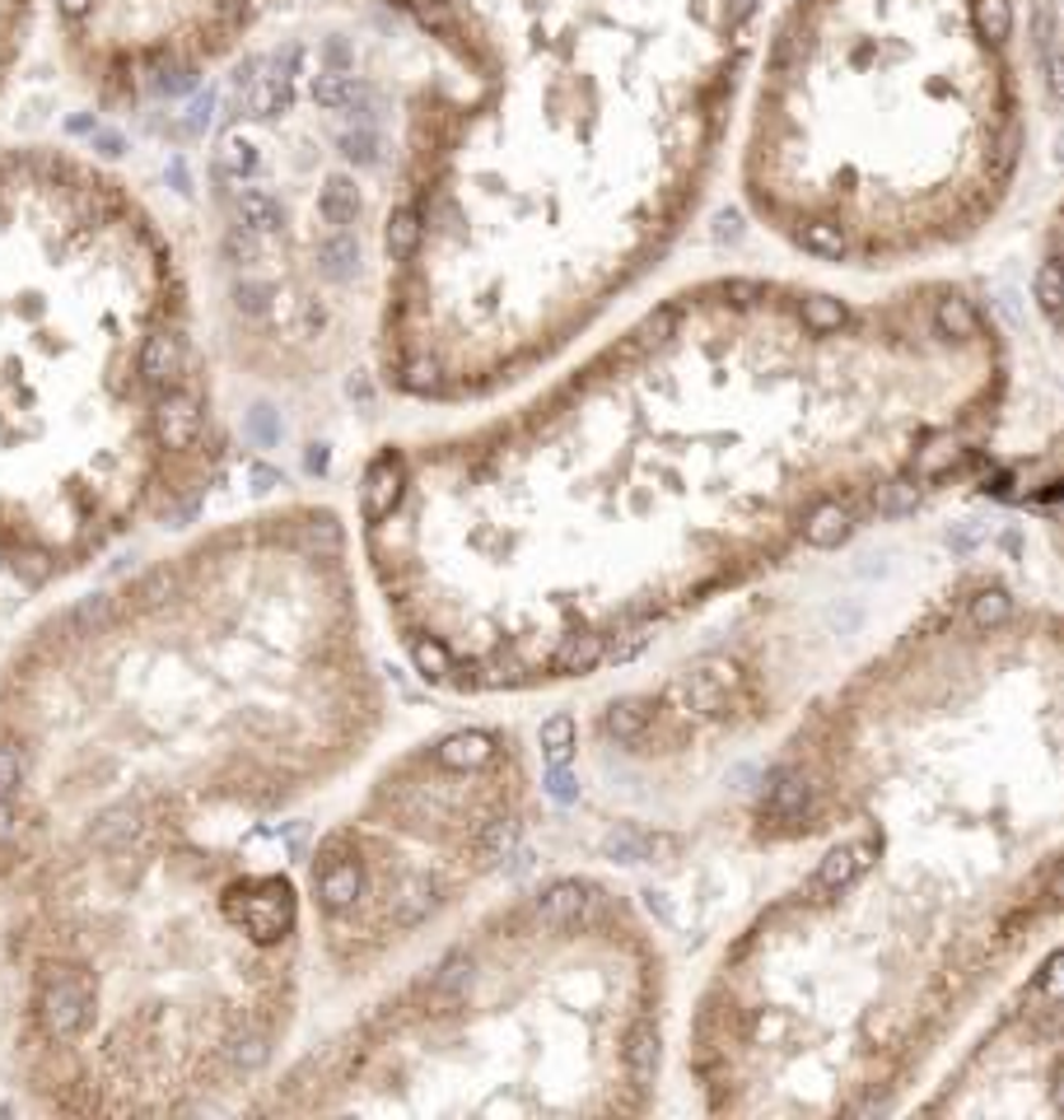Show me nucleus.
I'll use <instances>...</instances> for the list:
<instances>
[{"label":"nucleus","instance_id":"f257e3e1","mask_svg":"<svg viewBox=\"0 0 1064 1120\" xmlns=\"http://www.w3.org/2000/svg\"><path fill=\"white\" fill-rule=\"evenodd\" d=\"M374 5L472 80L416 103L388 300V378L453 397L565 337L682 224L761 0Z\"/></svg>","mask_w":1064,"mask_h":1120},{"label":"nucleus","instance_id":"f03ea898","mask_svg":"<svg viewBox=\"0 0 1064 1120\" xmlns=\"http://www.w3.org/2000/svg\"><path fill=\"white\" fill-rule=\"evenodd\" d=\"M1018 0H784L747 191L798 253L878 261L990 220L1022 160Z\"/></svg>","mask_w":1064,"mask_h":1120},{"label":"nucleus","instance_id":"7ed1b4c3","mask_svg":"<svg viewBox=\"0 0 1064 1120\" xmlns=\"http://www.w3.org/2000/svg\"><path fill=\"white\" fill-rule=\"evenodd\" d=\"M276 0H51L57 38L103 103L183 98L248 38Z\"/></svg>","mask_w":1064,"mask_h":1120},{"label":"nucleus","instance_id":"20e7f679","mask_svg":"<svg viewBox=\"0 0 1064 1120\" xmlns=\"http://www.w3.org/2000/svg\"><path fill=\"white\" fill-rule=\"evenodd\" d=\"M364 891V873L346 850V836H327L318 845V864H313V901L323 915H346Z\"/></svg>","mask_w":1064,"mask_h":1120},{"label":"nucleus","instance_id":"39448f33","mask_svg":"<svg viewBox=\"0 0 1064 1120\" xmlns=\"http://www.w3.org/2000/svg\"><path fill=\"white\" fill-rule=\"evenodd\" d=\"M734 687H738V668L728 658L710 654L682 677V700H687V710L701 714V720H720V714L728 710V691Z\"/></svg>","mask_w":1064,"mask_h":1120},{"label":"nucleus","instance_id":"423d86ee","mask_svg":"<svg viewBox=\"0 0 1064 1120\" xmlns=\"http://www.w3.org/2000/svg\"><path fill=\"white\" fill-rule=\"evenodd\" d=\"M874 854H878V840H874V836L841 840L835 850L822 854V864H817V873H812V887L827 891V897H841V891H845L854 878H860L868 864H874Z\"/></svg>","mask_w":1064,"mask_h":1120},{"label":"nucleus","instance_id":"0eeeda50","mask_svg":"<svg viewBox=\"0 0 1064 1120\" xmlns=\"http://www.w3.org/2000/svg\"><path fill=\"white\" fill-rule=\"evenodd\" d=\"M808 803H812V790H808V780H804V770H798V766L765 770V780H761V813L771 821H804Z\"/></svg>","mask_w":1064,"mask_h":1120},{"label":"nucleus","instance_id":"6e6552de","mask_svg":"<svg viewBox=\"0 0 1064 1120\" xmlns=\"http://www.w3.org/2000/svg\"><path fill=\"white\" fill-rule=\"evenodd\" d=\"M33 14H38V0H0V90H5L10 70L24 57Z\"/></svg>","mask_w":1064,"mask_h":1120},{"label":"nucleus","instance_id":"1a4fd4ad","mask_svg":"<svg viewBox=\"0 0 1064 1120\" xmlns=\"http://www.w3.org/2000/svg\"><path fill=\"white\" fill-rule=\"evenodd\" d=\"M850 528H854V504H845V500H827V504H817V510L804 518V541L808 547H817V551H831V547H841V541L850 537Z\"/></svg>","mask_w":1064,"mask_h":1120},{"label":"nucleus","instance_id":"9d476101","mask_svg":"<svg viewBox=\"0 0 1064 1120\" xmlns=\"http://www.w3.org/2000/svg\"><path fill=\"white\" fill-rule=\"evenodd\" d=\"M491 757H495V738L486 728H463V733H448L444 743H434V761L448 770H472Z\"/></svg>","mask_w":1064,"mask_h":1120},{"label":"nucleus","instance_id":"9b49d317","mask_svg":"<svg viewBox=\"0 0 1064 1120\" xmlns=\"http://www.w3.org/2000/svg\"><path fill=\"white\" fill-rule=\"evenodd\" d=\"M584 906H588V897H584L580 883H574V878H556V883L542 887V897H537V915L561 924V920H580Z\"/></svg>","mask_w":1064,"mask_h":1120},{"label":"nucleus","instance_id":"f8f14e48","mask_svg":"<svg viewBox=\"0 0 1064 1120\" xmlns=\"http://www.w3.org/2000/svg\"><path fill=\"white\" fill-rule=\"evenodd\" d=\"M603 728H607V738L631 747L644 738V728H650V710H644V700H617V705H607Z\"/></svg>","mask_w":1064,"mask_h":1120},{"label":"nucleus","instance_id":"ddd939ff","mask_svg":"<svg viewBox=\"0 0 1064 1120\" xmlns=\"http://www.w3.org/2000/svg\"><path fill=\"white\" fill-rule=\"evenodd\" d=\"M574 720L570 714H551V720H542V728H537V743H542V757H547V766H570V757H574Z\"/></svg>","mask_w":1064,"mask_h":1120},{"label":"nucleus","instance_id":"4468645a","mask_svg":"<svg viewBox=\"0 0 1064 1120\" xmlns=\"http://www.w3.org/2000/svg\"><path fill=\"white\" fill-rule=\"evenodd\" d=\"M603 635H570L561 650H556V668L561 673H593L603 663Z\"/></svg>","mask_w":1064,"mask_h":1120},{"label":"nucleus","instance_id":"2eb2a0df","mask_svg":"<svg viewBox=\"0 0 1064 1120\" xmlns=\"http://www.w3.org/2000/svg\"><path fill=\"white\" fill-rule=\"evenodd\" d=\"M625 1064H631L640 1088H650V1083L658 1078V1031L654 1027H640L631 1037V1046H625Z\"/></svg>","mask_w":1064,"mask_h":1120},{"label":"nucleus","instance_id":"dca6fc26","mask_svg":"<svg viewBox=\"0 0 1064 1120\" xmlns=\"http://www.w3.org/2000/svg\"><path fill=\"white\" fill-rule=\"evenodd\" d=\"M1008 617H1014V598H1008L1004 588H981L971 598V626L994 630V626H1004Z\"/></svg>","mask_w":1064,"mask_h":1120},{"label":"nucleus","instance_id":"f3484780","mask_svg":"<svg viewBox=\"0 0 1064 1120\" xmlns=\"http://www.w3.org/2000/svg\"><path fill=\"white\" fill-rule=\"evenodd\" d=\"M603 854H607V860H617V864H644V831H635V827L607 831Z\"/></svg>","mask_w":1064,"mask_h":1120},{"label":"nucleus","instance_id":"a211bd4d","mask_svg":"<svg viewBox=\"0 0 1064 1120\" xmlns=\"http://www.w3.org/2000/svg\"><path fill=\"white\" fill-rule=\"evenodd\" d=\"M411 658H416V673H421V677H434V681L453 677V658H448V650H444L440 640H421V644H411Z\"/></svg>","mask_w":1064,"mask_h":1120},{"label":"nucleus","instance_id":"6ab92c4d","mask_svg":"<svg viewBox=\"0 0 1064 1120\" xmlns=\"http://www.w3.org/2000/svg\"><path fill=\"white\" fill-rule=\"evenodd\" d=\"M542 790H547L556 803H574V798H580V780H574V770H570V766H547Z\"/></svg>","mask_w":1064,"mask_h":1120},{"label":"nucleus","instance_id":"aec40b11","mask_svg":"<svg viewBox=\"0 0 1064 1120\" xmlns=\"http://www.w3.org/2000/svg\"><path fill=\"white\" fill-rule=\"evenodd\" d=\"M644 644H650V630L644 626H635V630H625V640H612V644H603V658L607 663H631Z\"/></svg>","mask_w":1064,"mask_h":1120},{"label":"nucleus","instance_id":"412c9836","mask_svg":"<svg viewBox=\"0 0 1064 1120\" xmlns=\"http://www.w3.org/2000/svg\"><path fill=\"white\" fill-rule=\"evenodd\" d=\"M518 845V821H491V831H486V854L491 860H504V854H514Z\"/></svg>","mask_w":1064,"mask_h":1120},{"label":"nucleus","instance_id":"4be33fe9","mask_svg":"<svg viewBox=\"0 0 1064 1120\" xmlns=\"http://www.w3.org/2000/svg\"><path fill=\"white\" fill-rule=\"evenodd\" d=\"M644 910H650L654 920H663V924H673V920H677V910H673V901H668V891H644Z\"/></svg>","mask_w":1064,"mask_h":1120}]
</instances>
